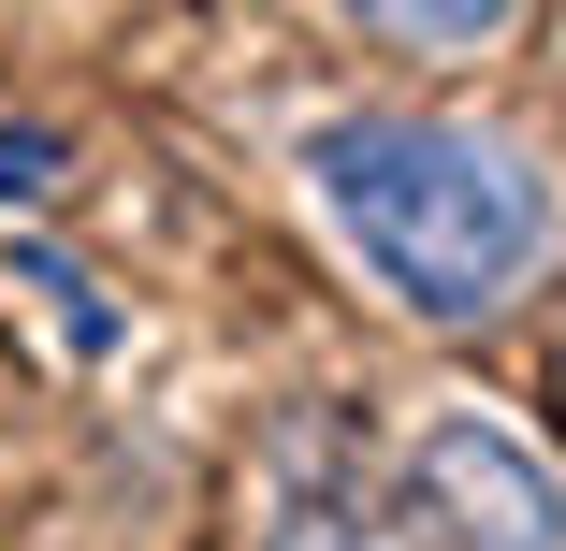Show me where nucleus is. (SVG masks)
<instances>
[{
  "instance_id": "20e7f679",
  "label": "nucleus",
  "mask_w": 566,
  "mask_h": 551,
  "mask_svg": "<svg viewBox=\"0 0 566 551\" xmlns=\"http://www.w3.org/2000/svg\"><path fill=\"white\" fill-rule=\"evenodd\" d=\"M30 290H44V305H59V319H73V349H117V305H102V290H87V276H59V262H44V247H30Z\"/></svg>"
},
{
  "instance_id": "f257e3e1",
  "label": "nucleus",
  "mask_w": 566,
  "mask_h": 551,
  "mask_svg": "<svg viewBox=\"0 0 566 551\" xmlns=\"http://www.w3.org/2000/svg\"><path fill=\"white\" fill-rule=\"evenodd\" d=\"M305 189L407 319H480L552 247L537 174L450 117H334V131H305Z\"/></svg>"
},
{
  "instance_id": "7ed1b4c3",
  "label": "nucleus",
  "mask_w": 566,
  "mask_h": 551,
  "mask_svg": "<svg viewBox=\"0 0 566 551\" xmlns=\"http://www.w3.org/2000/svg\"><path fill=\"white\" fill-rule=\"evenodd\" d=\"M509 15H494V0H465V15H378V44H436V59H480Z\"/></svg>"
},
{
  "instance_id": "f03ea898",
  "label": "nucleus",
  "mask_w": 566,
  "mask_h": 551,
  "mask_svg": "<svg viewBox=\"0 0 566 551\" xmlns=\"http://www.w3.org/2000/svg\"><path fill=\"white\" fill-rule=\"evenodd\" d=\"M407 479H421V508L465 551H566V479L523 451L509 421H480V406H436L421 451H407Z\"/></svg>"
}]
</instances>
